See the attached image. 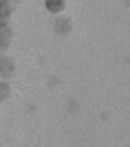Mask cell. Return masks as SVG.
Here are the masks:
<instances>
[{
    "mask_svg": "<svg viewBox=\"0 0 130 147\" xmlns=\"http://www.w3.org/2000/svg\"><path fill=\"white\" fill-rule=\"evenodd\" d=\"M12 73H14V62L5 55H0V80L9 78Z\"/></svg>",
    "mask_w": 130,
    "mask_h": 147,
    "instance_id": "obj_1",
    "label": "cell"
},
{
    "mask_svg": "<svg viewBox=\"0 0 130 147\" xmlns=\"http://www.w3.org/2000/svg\"><path fill=\"white\" fill-rule=\"evenodd\" d=\"M11 94V87L7 85L5 80H0V100H5Z\"/></svg>",
    "mask_w": 130,
    "mask_h": 147,
    "instance_id": "obj_5",
    "label": "cell"
},
{
    "mask_svg": "<svg viewBox=\"0 0 130 147\" xmlns=\"http://www.w3.org/2000/svg\"><path fill=\"white\" fill-rule=\"evenodd\" d=\"M45 7L49 9V12H61L64 9V0H45Z\"/></svg>",
    "mask_w": 130,
    "mask_h": 147,
    "instance_id": "obj_3",
    "label": "cell"
},
{
    "mask_svg": "<svg viewBox=\"0 0 130 147\" xmlns=\"http://www.w3.org/2000/svg\"><path fill=\"white\" fill-rule=\"evenodd\" d=\"M11 42V30L7 28L5 21H0V49H5Z\"/></svg>",
    "mask_w": 130,
    "mask_h": 147,
    "instance_id": "obj_2",
    "label": "cell"
},
{
    "mask_svg": "<svg viewBox=\"0 0 130 147\" xmlns=\"http://www.w3.org/2000/svg\"><path fill=\"white\" fill-rule=\"evenodd\" d=\"M11 14V5L9 0H0V21H5Z\"/></svg>",
    "mask_w": 130,
    "mask_h": 147,
    "instance_id": "obj_4",
    "label": "cell"
}]
</instances>
